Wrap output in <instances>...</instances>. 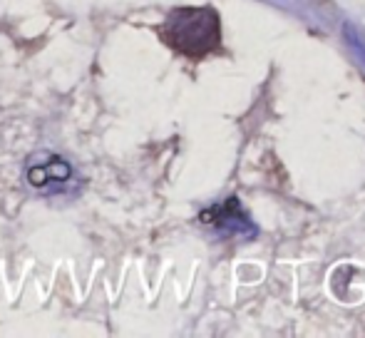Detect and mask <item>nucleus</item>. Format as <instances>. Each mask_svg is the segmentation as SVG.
I'll list each match as a JSON object with an SVG mask.
<instances>
[{
  "label": "nucleus",
  "mask_w": 365,
  "mask_h": 338,
  "mask_svg": "<svg viewBox=\"0 0 365 338\" xmlns=\"http://www.w3.org/2000/svg\"><path fill=\"white\" fill-rule=\"evenodd\" d=\"M212 217L219 229H226V232H231V234H254V224H251V219L246 217V212L239 207L236 199H229V202H226L224 207H219Z\"/></svg>",
  "instance_id": "obj_2"
},
{
  "label": "nucleus",
  "mask_w": 365,
  "mask_h": 338,
  "mask_svg": "<svg viewBox=\"0 0 365 338\" xmlns=\"http://www.w3.org/2000/svg\"><path fill=\"white\" fill-rule=\"evenodd\" d=\"M343 35H346V40L351 43V48L358 53V58L365 63V38L361 33H358V28L356 25H351V23H346L343 25Z\"/></svg>",
  "instance_id": "obj_3"
},
{
  "label": "nucleus",
  "mask_w": 365,
  "mask_h": 338,
  "mask_svg": "<svg viewBox=\"0 0 365 338\" xmlns=\"http://www.w3.org/2000/svg\"><path fill=\"white\" fill-rule=\"evenodd\" d=\"M162 40L187 58H204L221 45L219 13L204 8H174L162 25Z\"/></svg>",
  "instance_id": "obj_1"
}]
</instances>
